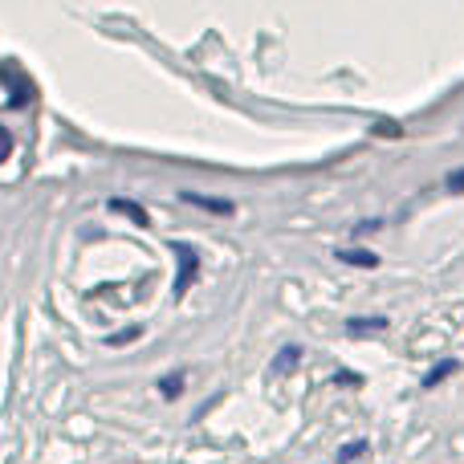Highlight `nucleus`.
<instances>
[{
    "mask_svg": "<svg viewBox=\"0 0 464 464\" xmlns=\"http://www.w3.org/2000/svg\"><path fill=\"white\" fill-rule=\"evenodd\" d=\"M171 248H176V256H179V277H176V289H171V294L184 297L188 285L196 281V273H200V256H196L188 245H171Z\"/></svg>",
    "mask_w": 464,
    "mask_h": 464,
    "instance_id": "1",
    "label": "nucleus"
},
{
    "mask_svg": "<svg viewBox=\"0 0 464 464\" xmlns=\"http://www.w3.org/2000/svg\"><path fill=\"white\" fill-rule=\"evenodd\" d=\"M338 261H346V265H362V269H375L379 256H375V253H367V248H338Z\"/></svg>",
    "mask_w": 464,
    "mask_h": 464,
    "instance_id": "2",
    "label": "nucleus"
},
{
    "mask_svg": "<svg viewBox=\"0 0 464 464\" xmlns=\"http://www.w3.org/2000/svg\"><path fill=\"white\" fill-rule=\"evenodd\" d=\"M302 359V351H297V346H285V351L277 354V359H273V375H289V371H294V362Z\"/></svg>",
    "mask_w": 464,
    "mask_h": 464,
    "instance_id": "3",
    "label": "nucleus"
},
{
    "mask_svg": "<svg viewBox=\"0 0 464 464\" xmlns=\"http://www.w3.org/2000/svg\"><path fill=\"white\" fill-rule=\"evenodd\" d=\"M371 330H387V318H351L346 334H371Z\"/></svg>",
    "mask_w": 464,
    "mask_h": 464,
    "instance_id": "4",
    "label": "nucleus"
},
{
    "mask_svg": "<svg viewBox=\"0 0 464 464\" xmlns=\"http://www.w3.org/2000/svg\"><path fill=\"white\" fill-rule=\"evenodd\" d=\"M452 371H457V362H452V359H449V362H436V367H432V375L424 379V387H436V383H444V379H449Z\"/></svg>",
    "mask_w": 464,
    "mask_h": 464,
    "instance_id": "5",
    "label": "nucleus"
},
{
    "mask_svg": "<svg viewBox=\"0 0 464 464\" xmlns=\"http://www.w3.org/2000/svg\"><path fill=\"white\" fill-rule=\"evenodd\" d=\"M367 449H371L367 440H354V444H346V449L338 452V464H351V460H359V457H362V452H367Z\"/></svg>",
    "mask_w": 464,
    "mask_h": 464,
    "instance_id": "6",
    "label": "nucleus"
},
{
    "mask_svg": "<svg viewBox=\"0 0 464 464\" xmlns=\"http://www.w3.org/2000/svg\"><path fill=\"white\" fill-rule=\"evenodd\" d=\"M179 387H184V379H179V375L176 379H163V395H176Z\"/></svg>",
    "mask_w": 464,
    "mask_h": 464,
    "instance_id": "7",
    "label": "nucleus"
},
{
    "mask_svg": "<svg viewBox=\"0 0 464 464\" xmlns=\"http://www.w3.org/2000/svg\"><path fill=\"white\" fill-rule=\"evenodd\" d=\"M449 188H452V192H464V171H452V179H449Z\"/></svg>",
    "mask_w": 464,
    "mask_h": 464,
    "instance_id": "8",
    "label": "nucleus"
},
{
    "mask_svg": "<svg viewBox=\"0 0 464 464\" xmlns=\"http://www.w3.org/2000/svg\"><path fill=\"white\" fill-rule=\"evenodd\" d=\"M5 155H8V135L0 130V160H5Z\"/></svg>",
    "mask_w": 464,
    "mask_h": 464,
    "instance_id": "9",
    "label": "nucleus"
}]
</instances>
